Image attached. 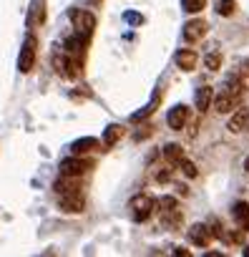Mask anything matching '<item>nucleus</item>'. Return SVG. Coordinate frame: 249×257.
Masks as SVG:
<instances>
[{
	"instance_id": "ddd939ff",
	"label": "nucleus",
	"mask_w": 249,
	"mask_h": 257,
	"mask_svg": "<svg viewBox=\"0 0 249 257\" xmlns=\"http://www.w3.org/2000/svg\"><path fill=\"white\" fill-rule=\"evenodd\" d=\"M194 101H196V108H199V111H206V108L211 106V101H214V91H211L209 86H201V88L196 91Z\"/></svg>"
},
{
	"instance_id": "7ed1b4c3",
	"label": "nucleus",
	"mask_w": 249,
	"mask_h": 257,
	"mask_svg": "<svg viewBox=\"0 0 249 257\" xmlns=\"http://www.w3.org/2000/svg\"><path fill=\"white\" fill-rule=\"evenodd\" d=\"M71 23H73V28H76V33L78 36H91L93 33V28H96V18L88 13V11H71Z\"/></svg>"
},
{
	"instance_id": "f3484780",
	"label": "nucleus",
	"mask_w": 249,
	"mask_h": 257,
	"mask_svg": "<svg viewBox=\"0 0 249 257\" xmlns=\"http://www.w3.org/2000/svg\"><path fill=\"white\" fill-rule=\"evenodd\" d=\"M164 157H166L171 164H179L181 159H186V157H184V149H181L179 144H166V147H164Z\"/></svg>"
},
{
	"instance_id": "4468645a",
	"label": "nucleus",
	"mask_w": 249,
	"mask_h": 257,
	"mask_svg": "<svg viewBox=\"0 0 249 257\" xmlns=\"http://www.w3.org/2000/svg\"><path fill=\"white\" fill-rule=\"evenodd\" d=\"M96 147H98V142H96L93 137H88V139H78V142H73V147H71V152L81 157V154H88V152H93Z\"/></svg>"
},
{
	"instance_id": "20e7f679",
	"label": "nucleus",
	"mask_w": 249,
	"mask_h": 257,
	"mask_svg": "<svg viewBox=\"0 0 249 257\" xmlns=\"http://www.w3.org/2000/svg\"><path fill=\"white\" fill-rule=\"evenodd\" d=\"M58 204H61V209L63 212H71V214H78V212H83V194H81V189L78 192H66V194H58Z\"/></svg>"
},
{
	"instance_id": "aec40b11",
	"label": "nucleus",
	"mask_w": 249,
	"mask_h": 257,
	"mask_svg": "<svg viewBox=\"0 0 249 257\" xmlns=\"http://www.w3.org/2000/svg\"><path fill=\"white\" fill-rule=\"evenodd\" d=\"M234 8H236L234 0H219L216 13H219V16H231V13H234Z\"/></svg>"
},
{
	"instance_id": "9b49d317",
	"label": "nucleus",
	"mask_w": 249,
	"mask_h": 257,
	"mask_svg": "<svg viewBox=\"0 0 249 257\" xmlns=\"http://www.w3.org/2000/svg\"><path fill=\"white\" fill-rule=\"evenodd\" d=\"M231 217H234V222L239 224L241 232L249 229V204H246V202H236V204L231 207Z\"/></svg>"
},
{
	"instance_id": "1a4fd4ad",
	"label": "nucleus",
	"mask_w": 249,
	"mask_h": 257,
	"mask_svg": "<svg viewBox=\"0 0 249 257\" xmlns=\"http://www.w3.org/2000/svg\"><path fill=\"white\" fill-rule=\"evenodd\" d=\"M211 237H214L211 227H206V224H191V229H189V239L196 247H206L211 242Z\"/></svg>"
},
{
	"instance_id": "6ab92c4d",
	"label": "nucleus",
	"mask_w": 249,
	"mask_h": 257,
	"mask_svg": "<svg viewBox=\"0 0 249 257\" xmlns=\"http://www.w3.org/2000/svg\"><path fill=\"white\" fill-rule=\"evenodd\" d=\"M204 66H206L209 71H219V68H221V56H219V53H206Z\"/></svg>"
},
{
	"instance_id": "5701e85b",
	"label": "nucleus",
	"mask_w": 249,
	"mask_h": 257,
	"mask_svg": "<svg viewBox=\"0 0 249 257\" xmlns=\"http://www.w3.org/2000/svg\"><path fill=\"white\" fill-rule=\"evenodd\" d=\"M244 254H249V249H246V252H244Z\"/></svg>"
},
{
	"instance_id": "423d86ee",
	"label": "nucleus",
	"mask_w": 249,
	"mask_h": 257,
	"mask_svg": "<svg viewBox=\"0 0 249 257\" xmlns=\"http://www.w3.org/2000/svg\"><path fill=\"white\" fill-rule=\"evenodd\" d=\"M206 21H201V18H194V21H189L186 26H184V41H189V43H196V41H201L204 36H206Z\"/></svg>"
},
{
	"instance_id": "9d476101",
	"label": "nucleus",
	"mask_w": 249,
	"mask_h": 257,
	"mask_svg": "<svg viewBox=\"0 0 249 257\" xmlns=\"http://www.w3.org/2000/svg\"><path fill=\"white\" fill-rule=\"evenodd\" d=\"M226 128H229V132H234V134H239V132H244V128H249V108H239V111L229 118Z\"/></svg>"
},
{
	"instance_id": "2eb2a0df",
	"label": "nucleus",
	"mask_w": 249,
	"mask_h": 257,
	"mask_svg": "<svg viewBox=\"0 0 249 257\" xmlns=\"http://www.w3.org/2000/svg\"><path fill=\"white\" fill-rule=\"evenodd\" d=\"M121 137H123V126L111 123V126L106 128V134H103V144H106V147H113V144H116Z\"/></svg>"
},
{
	"instance_id": "412c9836",
	"label": "nucleus",
	"mask_w": 249,
	"mask_h": 257,
	"mask_svg": "<svg viewBox=\"0 0 249 257\" xmlns=\"http://www.w3.org/2000/svg\"><path fill=\"white\" fill-rule=\"evenodd\" d=\"M179 167H181V172H184L189 179H194V177L199 174V172H196V164H194V162H189V159H181V162H179Z\"/></svg>"
},
{
	"instance_id": "dca6fc26",
	"label": "nucleus",
	"mask_w": 249,
	"mask_h": 257,
	"mask_svg": "<svg viewBox=\"0 0 249 257\" xmlns=\"http://www.w3.org/2000/svg\"><path fill=\"white\" fill-rule=\"evenodd\" d=\"M46 21V0H33V11H31V26L43 23Z\"/></svg>"
},
{
	"instance_id": "f8f14e48",
	"label": "nucleus",
	"mask_w": 249,
	"mask_h": 257,
	"mask_svg": "<svg viewBox=\"0 0 249 257\" xmlns=\"http://www.w3.org/2000/svg\"><path fill=\"white\" fill-rule=\"evenodd\" d=\"M196 61H199V56H196L191 48H184V51L176 53V66H179L181 71H194V68H196Z\"/></svg>"
},
{
	"instance_id": "a211bd4d",
	"label": "nucleus",
	"mask_w": 249,
	"mask_h": 257,
	"mask_svg": "<svg viewBox=\"0 0 249 257\" xmlns=\"http://www.w3.org/2000/svg\"><path fill=\"white\" fill-rule=\"evenodd\" d=\"M181 6H184L186 13H199V11L206 8V0H181Z\"/></svg>"
},
{
	"instance_id": "39448f33",
	"label": "nucleus",
	"mask_w": 249,
	"mask_h": 257,
	"mask_svg": "<svg viewBox=\"0 0 249 257\" xmlns=\"http://www.w3.org/2000/svg\"><path fill=\"white\" fill-rule=\"evenodd\" d=\"M91 167H93L91 162H86V159H81V157L76 154L73 159L61 162V174H66V177H81V174H86Z\"/></svg>"
},
{
	"instance_id": "0eeeda50",
	"label": "nucleus",
	"mask_w": 249,
	"mask_h": 257,
	"mask_svg": "<svg viewBox=\"0 0 249 257\" xmlns=\"http://www.w3.org/2000/svg\"><path fill=\"white\" fill-rule=\"evenodd\" d=\"M236 103H239V96H234L229 88H221V93L214 96V111L216 113H229Z\"/></svg>"
},
{
	"instance_id": "4be33fe9",
	"label": "nucleus",
	"mask_w": 249,
	"mask_h": 257,
	"mask_svg": "<svg viewBox=\"0 0 249 257\" xmlns=\"http://www.w3.org/2000/svg\"><path fill=\"white\" fill-rule=\"evenodd\" d=\"M244 169H246V174H249V157H246V162H244Z\"/></svg>"
},
{
	"instance_id": "f257e3e1",
	"label": "nucleus",
	"mask_w": 249,
	"mask_h": 257,
	"mask_svg": "<svg viewBox=\"0 0 249 257\" xmlns=\"http://www.w3.org/2000/svg\"><path fill=\"white\" fill-rule=\"evenodd\" d=\"M129 209H131V217H134L136 222H146V219L154 214V209H156V199L149 197V194H136V197L131 199Z\"/></svg>"
},
{
	"instance_id": "6e6552de",
	"label": "nucleus",
	"mask_w": 249,
	"mask_h": 257,
	"mask_svg": "<svg viewBox=\"0 0 249 257\" xmlns=\"http://www.w3.org/2000/svg\"><path fill=\"white\" fill-rule=\"evenodd\" d=\"M166 121H169V126L174 128V132H181V128L186 126V121H189V108H186L184 103H179V106H174V108L169 111V116H166Z\"/></svg>"
},
{
	"instance_id": "f03ea898",
	"label": "nucleus",
	"mask_w": 249,
	"mask_h": 257,
	"mask_svg": "<svg viewBox=\"0 0 249 257\" xmlns=\"http://www.w3.org/2000/svg\"><path fill=\"white\" fill-rule=\"evenodd\" d=\"M36 46H38L36 36H28L23 48H21V56H18V71L21 73H31V68L36 63Z\"/></svg>"
}]
</instances>
